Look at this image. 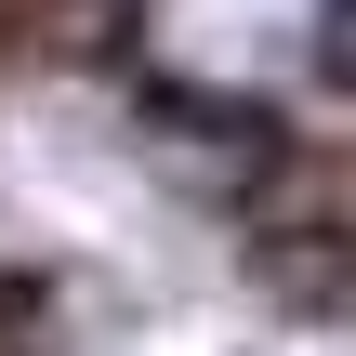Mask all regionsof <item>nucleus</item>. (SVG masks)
Segmentation results:
<instances>
[{"instance_id": "nucleus-1", "label": "nucleus", "mask_w": 356, "mask_h": 356, "mask_svg": "<svg viewBox=\"0 0 356 356\" xmlns=\"http://www.w3.org/2000/svg\"><path fill=\"white\" fill-rule=\"evenodd\" d=\"M132 119H145L159 145H185V159H238V172H264V159L291 145L264 92H238V79H185V66H132Z\"/></svg>"}, {"instance_id": "nucleus-2", "label": "nucleus", "mask_w": 356, "mask_h": 356, "mask_svg": "<svg viewBox=\"0 0 356 356\" xmlns=\"http://www.w3.org/2000/svg\"><path fill=\"white\" fill-rule=\"evenodd\" d=\"M343 251L356 238H251V277H264L291 317H330V304H343Z\"/></svg>"}]
</instances>
